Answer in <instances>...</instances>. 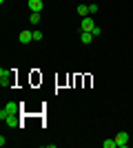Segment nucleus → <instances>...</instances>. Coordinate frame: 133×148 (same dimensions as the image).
I'll return each mask as SVG.
<instances>
[{
  "instance_id": "obj_13",
  "label": "nucleus",
  "mask_w": 133,
  "mask_h": 148,
  "mask_svg": "<svg viewBox=\"0 0 133 148\" xmlns=\"http://www.w3.org/2000/svg\"><path fill=\"white\" fill-rule=\"evenodd\" d=\"M89 13H91V16H95V13H98V5H95V2H91V5H89Z\"/></svg>"
},
{
  "instance_id": "obj_7",
  "label": "nucleus",
  "mask_w": 133,
  "mask_h": 148,
  "mask_svg": "<svg viewBox=\"0 0 133 148\" xmlns=\"http://www.w3.org/2000/svg\"><path fill=\"white\" fill-rule=\"evenodd\" d=\"M93 38H95V36L91 33V31H80V40H82V44H89Z\"/></svg>"
},
{
  "instance_id": "obj_10",
  "label": "nucleus",
  "mask_w": 133,
  "mask_h": 148,
  "mask_svg": "<svg viewBox=\"0 0 133 148\" xmlns=\"http://www.w3.org/2000/svg\"><path fill=\"white\" fill-rule=\"evenodd\" d=\"M29 20H31V25H38V22H40V13H38V11H31Z\"/></svg>"
},
{
  "instance_id": "obj_4",
  "label": "nucleus",
  "mask_w": 133,
  "mask_h": 148,
  "mask_svg": "<svg viewBox=\"0 0 133 148\" xmlns=\"http://www.w3.org/2000/svg\"><path fill=\"white\" fill-rule=\"evenodd\" d=\"M93 29H95V22H93V18H82V22H80V31H91L93 33Z\"/></svg>"
},
{
  "instance_id": "obj_5",
  "label": "nucleus",
  "mask_w": 133,
  "mask_h": 148,
  "mask_svg": "<svg viewBox=\"0 0 133 148\" xmlns=\"http://www.w3.org/2000/svg\"><path fill=\"white\" fill-rule=\"evenodd\" d=\"M18 42L20 44H29V42H33V31H20V36H18Z\"/></svg>"
},
{
  "instance_id": "obj_8",
  "label": "nucleus",
  "mask_w": 133,
  "mask_h": 148,
  "mask_svg": "<svg viewBox=\"0 0 133 148\" xmlns=\"http://www.w3.org/2000/svg\"><path fill=\"white\" fill-rule=\"evenodd\" d=\"M78 16H80V18L91 16V13H89V5H78Z\"/></svg>"
},
{
  "instance_id": "obj_6",
  "label": "nucleus",
  "mask_w": 133,
  "mask_h": 148,
  "mask_svg": "<svg viewBox=\"0 0 133 148\" xmlns=\"http://www.w3.org/2000/svg\"><path fill=\"white\" fill-rule=\"evenodd\" d=\"M27 5H29V11H38L40 13L44 9V2H42V0H29Z\"/></svg>"
},
{
  "instance_id": "obj_12",
  "label": "nucleus",
  "mask_w": 133,
  "mask_h": 148,
  "mask_svg": "<svg viewBox=\"0 0 133 148\" xmlns=\"http://www.w3.org/2000/svg\"><path fill=\"white\" fill-rule=\"evenodd\" d=\"M33 42H42V31H33Z\"/></svg>"
},
{
  "instance_id": "obj_11",
  "label": "nucleus",
  "mask_w": 133,
  "mask_h": 148,
  "mask_svg": "<svg viewBox=\"0 0 133 148\" xmlns=\"http://www.w3.org/2000/svg\"><path fill=\"white\" fill-rule=\"evenodd\" d=\"M102 146H104V148H118V144H115V139H104Z\"/></svg>"
},
{
  "instance_id": "obj_2",
  "label": "nucleus",
  "mask_w": 133,
  "mask_h": 148,
  "mask_svg": "<svg viewBox=\"0 0 133 148\" xmlns=\"http://www.w3.org/2000/svg\"><path fill=\"white\" fill-rule=\"evenodd\" d=\"M13 80H16L13 71H5V69H0V84H2V88H9L13 84Z\"/></svg>"
},
{
  "instance_id": "obj_9",
  "label": "nucleus",
  "mask_w": 133,
  "mask_h": 148,
  "mask_svg": "<svg viewBox=\"0 0 133 148\" xmlns=\"http://www.w3.org/2000/svg\"><path fill=\"white\" fill-rule=\"evenodd\" d=\"M5 124H7V126H11V128H13V126H18V115H9V117L5 119Z\"/></svg>"
},
{
  "instance_id": "obj_3",
  "label": "nucleus",
  "mask_w": 133,
  "mask_h": 148,
  "mask_svg": "<svg viewBox=\"0 0 133 148\" xmlns=\"http://www.w3.org/2000/svg\"><path fill=\"white\" fill-rule=\"evenodd\" d=\"M115 144H118V148H127L129 146V133L127 130H120V133L115 135Z\"/></svg>"
},
{
  "instance_id": "obj_1",
  "label": "nucleus",
  "mask_w": 133,
  "mask_h": 148,
  "mask_svg": "<svg viewBox=\"0 0 133 148\" xmlns=\"http://www.w3.org/2000/svg\"><path fill=\"white\" fill-rule=\"evenodd\" d=\"M18 104H16V102H7L5 104V108H2V111H0V119H2V122H5L7 117H9V115H18Z\"/></svg>"
}]
</instances>
